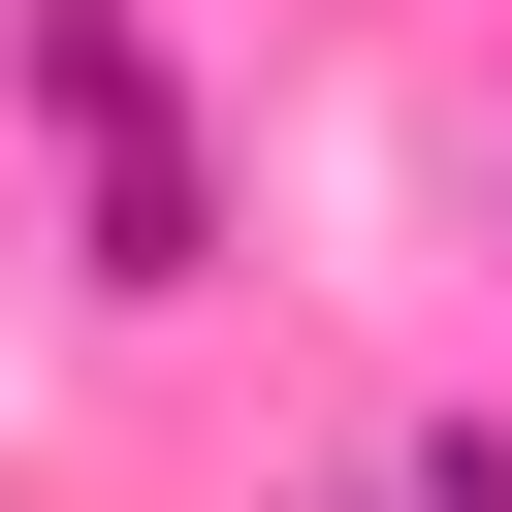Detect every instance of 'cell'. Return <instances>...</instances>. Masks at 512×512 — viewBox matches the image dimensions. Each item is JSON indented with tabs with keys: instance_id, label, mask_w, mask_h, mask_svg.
Returning a JSON list of instances; mask_svg holds the SVG:
<instances>
[{
	"instance_id": "obj_1",
	"label": "cell",
	"mask_w": 512,
	"mask_h": 512,
	"mask_svg": "<svg viewBox=\"0 0 512 512\" xmlns=\"http://www.w3.org/2000/svg\"><path fill=\"white\" fill-rule=\"evenodd\" d=\"M352 512H512V480H480V448H416V480H352Z\"/></svg>"
}]
</instances>
